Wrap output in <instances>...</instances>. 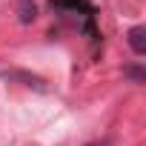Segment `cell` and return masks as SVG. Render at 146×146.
I'll return each mask as SVG.
<instances>
[{"label":"cell","instance_id":"3","mask_svg":"<svg viewBox=\"0 0 146 146\" xmlns=\"http://www.w3.org/2000/svg\"><path fill=\"white\" fill-rule=\"evenodd\" d=\"M89 146H100V143H89Z\"/></svg>","mask_w":146,"mask_h":146},{"label":"cell","instance_id":"1","mask_svg":"<svg viewBox=\"0 0 146 146\" xmlns=\"http://www.w3.org/2000/svg\"><path fill=\"white\" fill-rule=\"evenodd\" d=\"M15 12H17V20L23 26H29V23L37 20V3H35V0H15Z\"/></svg>","mask_w":146,"mask_h":146},{"label":"cell","instance_id":"2","mask_svg":"<svg viewBox=\"0 0 146 146\" xmlns=\"http://www.w3.org/2000/svg\"><path fill=\"white\" fill-rule=\"evenodd\" d=\"M126 40H129V46H132L135 54H146V26H132L129 35H126Z\"/></svg>","mask_w":146,"mask_h":146}]
</instances>
